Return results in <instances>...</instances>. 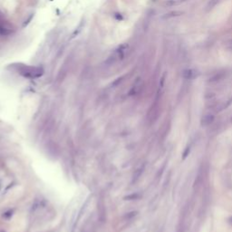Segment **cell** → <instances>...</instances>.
Returning <instances> with one entry per match:
<instances>
[{"label":"cell","mask_w":232,"mask_h":232,"mask_svg":"<svg viewBox=\"0 0 232 232\" xmlns=\"http://www.w3.org/2000/svg\"><path fill=\"white\" fill-rule=\"evenodd\" d=\"M12 69L16 70L19 74L23 75L24 77L27 78H37L40 77L44 73V70L42 67L38 66H29L26 64H10Z\"/></svg>","instance_id":"cell-1"},{"label":"cell","mask_w":232,"mask_h":232,"mask_svg":"<svg viewBox=\"0 0 232 232\" xmlns=\"http://www.w3.org/2000/svg\"><path fill=\"white\" fill-rule=\"evenodd\" d=\"M128 49V45L127 44H123V45H121L118 48H116L115 50L113 51L111 54V55L108 57V59L106 60V64H113L115 63H117L118 61L121 60L124 55H125V53Z\"/></svg>","instance_id":"cell-2"},{"label":"cell","mask_w":232,"mask_h":232,"mask_svg":"<svg viewBox=\"0 0 232 232\" xmlns=\"http://www.w3.org/2000/svg\"><path fill=\"white\" fill-rule=\"evenodd\" d=\"M213 120H214V117L212 115H206L202 118L201 124L204 126H208L211 123Z\"/></svg>","instance_id":"cell-3"},{"label":"cell","mask_w":232,"mask_h":232,"mask_svg":"<svg viewBox=\"0 0 232 232\" xmlns=\"http://www.w3.org/2000/svg\"><path fill=\"white\" fill-rule=\"evenodd\" d=\"M182 77L185 79H192L194 77V71L192 69H187L182 72Z\"/></svg>","instance_id":"cell-4"},{"label":"cell","mask_w":232,"mask_h":232,"mask_svg":"<svg viewBox=\"0 0 232 232\" xmlns=\"http://www.w3.org/2000/svg\"><path fill=\"white\" fill-rule=\"evenodd\" d=\"M186 0H167L165 1V5L168 7H173V6H179L182 3H184Z\"/></svg>","instance_id":"cell-5"},{"label":"cell","mask_w":232,"mask_h":232,"mask_svg":"<svg viewBox=\"0 0 232 232\" xmlns=\"http://www.w3.org/2000/svg\"><path fill=\"white\" fill-rule=\"evenodd\" d=\"M83 26H84V22H83V21H82L81 24L79 25V26H78V27L76 28V30H74V32H73V33L72 34V36H71V39H73V38H74V37H75V36H77V35H78V34H79L80 32H81L82 28L83 27Z\"/></svg>","instance_id":"cell-6"},{"label":"cell","mask_w":232,"mask_h":232,"mask_svg":"<svg viewBox=\"0 0 232 232\" xmlns=\"http://www.w3.org/2000/svg\"><path fill=\"white\" fill-rule=\"evenodd\" d=\"M181 15H182V12L175 11V12H171L169 14H166V16L163 17V18H171V17H180Z\"/></svg>","instance_id":"cell-7"},{"label":"cell","mask_w":232,"mask_h":232,"mask_svg":"<svg viewBox=\"0 0 232 232\" xmlns=\"http://www.w3.org/2000/svg\"><path fill=\"white\" fill-rule=\"evenodd\" d=\"M189 152H190V148H187V150H186V151H185L184 154H183V157L186 158V157H187V154H188Z\"/></svg>","instance_id":"cell-8"},{"label":"cell","mask_w":232,"mask_h":232,"mask_svg":"<svg viewBox=\"0 0 232 232\" xmlns=\"http://www.w3.org/2000/svg\"><path fill=\"white\" fill-rule=\"evenodd\" d=\"M230 221L232 223V217H231V218H230Z\"/></svg>","instance_id":"cell-9"},{"label":"cell","mask_w":232,"mask_h":232,"mask_svg":"<svg viewBox=\"0 0 232 232\" xmlns=\"http://www.w3.org/2000/svg\"><path fill=\"white\" fill-rule=\"evenodd\" d=\"M0 17H1V16H0Z\"/></svg>","instance_id":"cell-10"},{"label":"cell","mask_w":232,"mask_h":232,"mask_svg":"<svg viewBox=\"0 0 232 232\" xmlns=\"http://www.w3.org/2000/svg\"><path fill=\"white\" fill-rule=\"evenodd\" d=\"M215 1H217V0H215Z\"/></svg>","instance_id":"cell-11"}]
</instances>
